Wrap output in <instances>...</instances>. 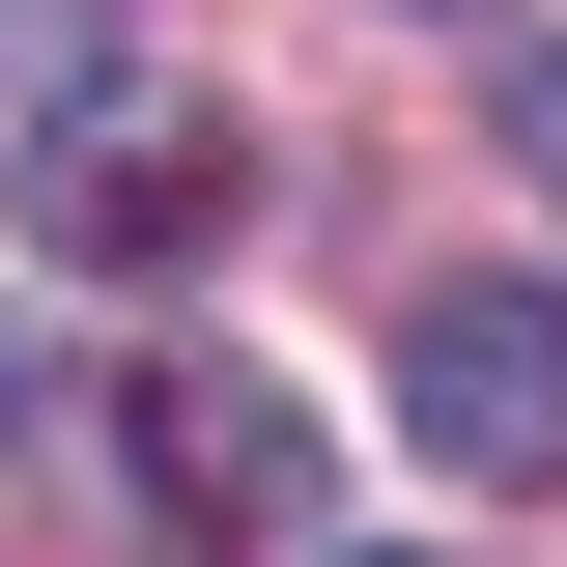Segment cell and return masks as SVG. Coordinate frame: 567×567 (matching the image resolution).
Returning <instances> with one entry per match:
<instances>
[{
	"mask_svg": "<svg viewBox=\"0 0 567 567\" xmlns=\"http://www.w3.org/2000/svg\"><path fill=\"white\" fill-rule=\"evenodd\" d=\"M227 227H256V142H227L199 85H58V114H29V256H85V284H199Z\"/></svg>",
	"mask_w": 567,
	"mask_h": 567,
	"instance_id": "cell-1",
	"label": "cell"
},
{
	"mask_svg": "<svg viewBox=\"0 0 567 567\" xmlns=\"http://www.w3.org/2000/svg\"><path fill=\"white\" fill-rule=\"evenodd\" d=\"M114 483H142V539H199V567H284V539H312V398H284V369H142Z\"/></svg>",
	"mask_w": 567,
	"mask_h": 567,
	"instance_id": "cell-2",
	"label": "cell"
},
{
	"mask_svg": "<svg viewBox=\"0 0 567 567\" xmlns=\"http://www.w3.org/2000/svg\"><path fill=\"white\" fill-rule=\"evenodd\" d=\"M398 425L454 483H567V284H425L398 312Z\"/></svg>",
	"mask_w": 567,
	"mask_h": 567,
	"instance_id": "cell-3",
	"label": "cell"
},
{
	"mask_svg": "<svg viewBox=\"0 0 567 567\" xmlns=\"http://www.w3.org/2000/svg\"><path fill=\"white\" fill-rule=\"evenodd\" d=\"M511 171L567 199V29H511Z\"/></svg>",
	"mask_w": 567,
	"mask_h": 567,
	"instance_id": "cell-4",
	"label": "cell"
},
{
	"mask_svg": "<svg viewBox=\"0 0 567 567\" xmlns=\"http://www.w3.org/2000/svg\"><path fill=\"white\" fill-rule=\"evenodd\" d=\"M398 29H539V0H398Z\"/></svg>",
	"mask_w": 567,
	"mask_h": 567,
	"instance_id": "cell-5",
	"label": "cell"
},
{
	"mask_svg": "<svg viewBox=\"0 0 567 567\" xmlns=\"http://www.w3.org/2000/svg\"><path fill=\"white\" fill-rule=\"evenodd\" d=\"M0 425H29V341H0Z\"/></svg>",
	"mask_w": 567,
	"mask_h": 567,
	"instance_id": "cell-6",
	"label": "cell"
}]
</instances>
